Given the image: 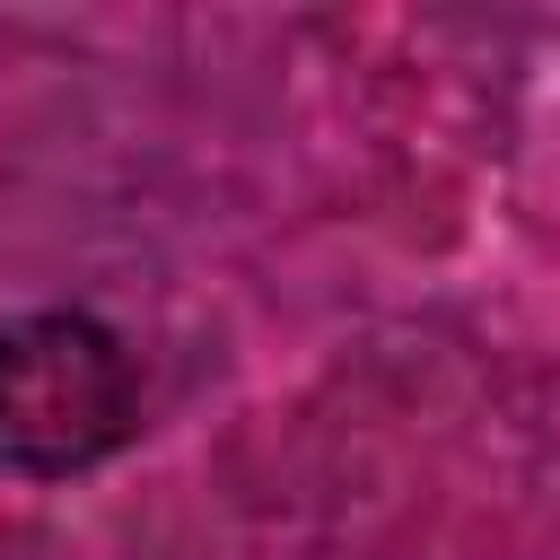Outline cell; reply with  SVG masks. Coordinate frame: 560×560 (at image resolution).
I'll list each match as a JSON object with an SVG mask.
<instances>
[{"label":"cell","instance_id":"1","mask_svg":"<svg viewBox=\"0 0 560 560\" xmlns=\"http://www.w3.org/2000/svg\"><path fill=\"white\" fill-rule=\"evenodd\" d=\"M140 438V359L88 306L0 324V481H79Z\"/></svg>","mask_w":560,"mask_h":560}]
</instances>
